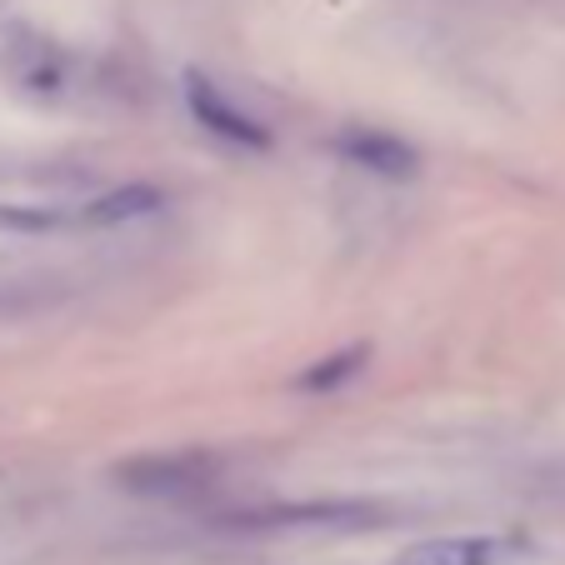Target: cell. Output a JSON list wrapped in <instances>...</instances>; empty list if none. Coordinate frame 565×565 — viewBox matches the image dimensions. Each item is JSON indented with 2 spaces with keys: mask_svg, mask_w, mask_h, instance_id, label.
<instances>
[{
  "mask_svg": "<svg viewBox=\"0 0 565 565\" xmlns=\"http://www.w3.org/2000/svg\"><path fill=\"white\" fill-rule=\"evenodd\" d=\"M185 100H191L195 120H201L211 136L231 140V146H250V150H266L270 146V130L260 126L250 110H241L235 100H225L221 90H215V81H205V75H185Z\"/></svg>",
  "mask_w": 565,
  "mask_h": 565,
  "instance_id": "cell-1",
  "label": "cell"
},
{
  "mask_svg": "<svg viewBox=\"0 0 565 565\" xmlns=\"http://www.w3.org/2000/svg\"><path fill=\"white\" fill-rule=\"evenodd\" d=\"M331 146L341 160H351V166H361V171H371V175H391V181L416 175V166H420L416 146H406L401 136H385V130L355 126V130H341Z\"/></svg>",
  "mask_w": 565,
  "mask_h": 565,
  "instance_id": "cell-2",
  "label": "cell"
},
{
  "mask_svg": "<svg viewBox=\"0 0 565 565\" xmlns=\"http://www.w3.org/2000/svg\"><path fill=\"white\" fill-rule=\"evenodd\" d=\"M521 551L505 535H446V541H420L411 545L395 565H505Z\"/></svg>",
  "mask_w": 565,
  "mask_h": 565,
  "instance_id": "cell-3",
  "label": "cell"
},
{
  "mask_svg": "<svg viewBox=\"0 0 565 565\" xmlns=\"http://www.w3.org/2000/svg\"><path fill=\"white\" fill-rule=\"evenodd\" d=\"M215 470V460L205 456H150V460H130L126 470H120V480H126L130 491H191V486H205V476Z\"/></svg>",
  "mask_w": 565,
  "mask_h": 565,
  "instance_id": "cell-4",
  "label": "cell"
},
{
  "mask_svg": "<svg viewBox=\"0 0 565 565\" xmlns=\"http://www.w3.org/2000/svg\"><path fill=\"white\" fill-rule=\"evenodd\" d=\"M365 361H371V345H345V351H335V355H326V361L306 365V371L290 381V391H300V395H331V391H341L345 381H355V375L365 371Z\"/></svg>",
  "mask_w": 565,
  "mask_h": 565,
  "instance_id": "cell-5",
  "label": "cell"
},
{
  "mask_svg": "<svg viewBox=\"0 0 565 565\" xmlns=\"http://www.w3.org/2000/svg\"><path fill=\"white\" fill-rule=\"evenodd\" d=\"M166 205V195L156 191V185H126V191H110L100 195V201H90L86 211H81V221L86 225H116V221H136V215H150Z\"/></svg>",
  "mask_w": 565,
  "mask_h": 565,
  "instance_id": "cell-6",
  "label": "cell"
}]
</instances>
